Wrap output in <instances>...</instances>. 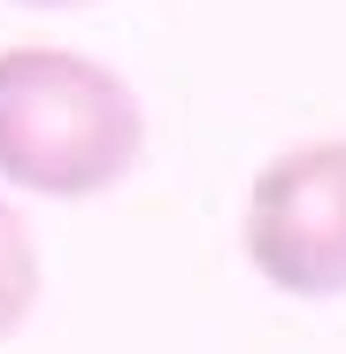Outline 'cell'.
<instances>
[{
  "label": "cell",
  "instance_id": "1",
  "mask_svg": "<svg viewBox=\"0 0 346 354\" xmlns=\"http://www.w3.org/2000/svg\"><path fill=\"white\" fill-rule=\"evenodd\" d=\"M146 147L139 100L93 54L0 46V177L39 201H100Z\"/></svg>",
  "mask_w": 346,
  "mask_h": 354
},
{
  "label": "cell",
  "instance_id": "4",
  "mask_svg": "<svg viewBox=\"0 0 346 354\" xmlns=\"http://www.w3.org/2000/svg\"><path fill=\"white\" fill-rule=\"evenodd\" d=\"M23 8H93V0H23Z\"/></svg>",
  "mask_w": 346,
  "mask_h": 354
},
{
  "label": "cell",
  "instance_id": "3",
  "mask_svg": "<svg viewBox=\"0 0 346 354\" xmlns=\"http://www.w3.org/2000/svg\"><path fill=\"white\" fill-rule=\"evenodd\" d=\"M31 308H39V247L16 201H0V339H16Z\"/></svg>",
  "mask_w": 346,
  "mask_h": 354
},
{
  "label": "cell",
  "instance_id": "2",
  "mask_svg": "<svg viewBox=\"0 0 346 354\" xmlns=\"http://www.w3.org/2000/svg\"><path fill=\"white\" fill-rule=\"evenodd\" d=\"M239 247L277 292H346V139H308L254 177Z\"/></svg>",
  "mask_w": 346,
  "mask_h": 354
}]
</instances>
